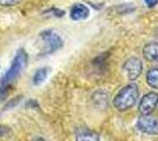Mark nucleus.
I'll list each match as a JSON object with an SVG mask.
<instances>
[{
	"mask_svg": "<svg viewBox=\"0 0 158 141\" xmlns=\"http://www.w3.org/2000/svg\"><path fill=\"white\" fill-rule=\"evenodd\" d=\"M137 128L144 134L158 135V118L150 114H142L137 120Z\"/></svg>",
	"mask_w": 158,
	"mask_h": 141,
	"instance_id": "obj_4",
	"label": "nucleus"
},
{
	"mask_svg": "<svg viewBox=\"0 0 158 141\" xmlns=\"http://www.w3.org/2000/svg\"><path fill=\"white\" fill-rule=\"evenodd\" d=\"M146 82L151 88L158 89V68H151L146 73Z\"/></svg>",
	"mask_w": 158,
	"mask_h": 141,
	"instance_id": "obj_10",
	"label": "nucleus"
},
{
	"mask_svg": "<svg viewBox=\"0 0 158 141\" xmlns=\"http://www.w3.org/2000/svg\"><path fill=\"white\" fill-rule=\"evenodd\" d=\"M11 131L6 127V126H0V138H2V136H5L6 134H8Z\"/></svg>",
	"mask_w": 158,
	"mask_h": 141,
	"instance_id": "obj_15",
	"label": "nucleus"
},
{
	"mask_svg": "<svg viewBox=\"0 0 158 141\" xmlns=\"http://www.w3.org/2000/svg\"><path fill=\"white\" fill-rule=\"evenodd\" d=\"M40 38L44 42V49H43L44 54H52L53 52L63 47V39L54 31L51 29L44 31L40 33Z\"/></svg>",
	"mask_w": 158,
	"mask_h": 141,
	"instance_id": "obj_3",
	"label": "nucleus"
},
{
	"mask_svg": "<svg viewBox=\"0 0 158 141\" xmlns=\"http://www.w3.org/2000/svg\"><path fill=\"white\" fill-rule=\"evenodd\" d=\"M32 141H46L45 139H43V138H34Z\"/></svg>",
	"mask_w": 158,
	"mask_h": 141,
	"instance_id": "obj_17",
	"label": "nucleus"
},
{
	"mask_svg": "<svg viewBox=\"0 0 158 141\" xmlns=\"http://www.w3.org/2000/svg\"><path fill=\"white\" fill-rule=\"evenodd\" d=\"M19 2L20 0H0V6H14Z\"/></svg>",
	"mask_w": 158,
	"mask_h": 141,
	"instance_id": "obj_12",
	"label": "nucleus"
},
{
	"mask_svg": "<svg viewBox=\"0 0 158 141\" xmlns=\"http://www.w3.org/2000/svg\"><path fill=\"white\" fill-rule=\"evenodd\" d=\"M7 94H8V92L6 89V86H1L0 87V102L5 101V99L7 98Z\"/></svg>",
	"mask_w": 158,
	"mask_h": 141,
	"instance_id": "obj_13",
	"label": "nucleus"
},
{
	"mask_svg": "<svg viewBox=\"0 0 158 141\" xmlns=\"http://www.w3.org/2000/svg\"><path fill=\"white\" fill-rule=\"evenodd\" d=\"M144 2L148 7L152 8V7H155L158 4V0H144Z\"/></svg>",
	"mask_w": 158,
	"mask_h": 141,
	"instance_id": "obj_16",
	"label": "nucleus"
},
{
	"mask_svg": "<svg viewBox=\"0 0 158 141\" xmlns=\"http://www.w3.org/2000/svg\"><path fill=\"white\" fill-rule=\"evenodd\" d=\"M158 106V93L150 92L145 94L139 102V112L142 114H150Z\"/></svg>",
	"mask_w": 158,
	"mask_h": 141,
	"instance_id": "obj_6",
	"label": "nucleus"
},
{
	"mask_svg": "<svg viewBox=\"0 0 158 141\" xmlns=\"http://www.w3.org/2000/svg\"><path fill=\"white\" fill-rule=\"evenodd\" d=\"M47 13H53L52 14L53 17H63L65 12H64V11H61V10H56V8H52V10L47 11Z\"/></svg>",
	"mask_w": 158,
	"mask_h": 141,
	"instance_id": "obj_14",
	"label": "nucleus"
},
{
	"mask_svg": "<svg viewBox=\"0 0 158 141\" xmlns=\"http://www.w3.org/2000/svg\"><path fill=\"white\" fill-rule=\"evenodd\" d=\"M27 61H28V55L25 52V49L20 48L14 57L11 67L8 68V71L4 74L2 79H1V82H0L1 86H7V85H10L13 81L17 80L21 75L23 71L26 68Z\"/></svg>",
	"mask_w": 158,
	"mask_h": 141,
	"instance_id": "obj_2",
	"label": "nucleus"
},
{
	"mask_svg": "<svg viewBox=\"0 0 158 141\" xmlns=\"http://www.w3.org/2000/svg\"><path fill=\"white\" fill-rule=\"evenodd\" d=\"M89 15H90V10H89V7L85 6L84 4H76V5L71 8V12H70L71 19L76 21L84 20Z\"/></svg>",
	"mask_w": 158,
	"mask_h": 141,
	"instance_id": "obj_7",
	"label": "nucleus"
},
{
	"mask_svg": "<svg viewBox=\"0 0 158 141\" xmlns=\"http://www.w3.org/2000/svg\"><path fill=\"white\" fill-rule=\"evenodd\" d=\"M123 71L125 72L129 80H137L143 72V62L138 58H130L124 62Z\"/></svg>",
	"mask_w": 158,
	"mask_h": 141,
	"instance_id": "obj_5",
	"label": "nucleus"
},
{
	"mask_svg": "<svg viewBox=\"0 0 158 141\" xmlns=\"http://www.w3.org/2000/svg\"><path fill=\"white\" fill-rule=\"evenodd\" d=\"M143 55L149 62H158V44L149 42L143 48Z\"/></svg>",
	"mask_w": 158,
	"mask_h": 141,
	"instance_id": "obj_8",
	"label": "nucleus"
},
{
	"mask_svg": "<svg viewBox=\"0 0 158 141\" xmlns=\"http://www.w3.org/2000/svg\"><path fill=\"white\" fill-rule=\"evenodd\" d=\"M76 141H100V136L91 129L79 128L76 133Z\"/></svg>",
	"mask_w": 158,
	"mask_h": 141,
	"instance_id": "obj_9",
	"label": "nucleus"
},
{
	"mask_svg": "<svg viewBox=\"0 0 158 141\" xmlns=\"http://www.w3.org/2000/svg\"><path fill=\"white\" fill-rule=\"evenodd\" d=\"M139 89L136 84L126 85L116 94L113 99V106L119 112H125L132 108L138 101Z\"/></svg>",
	"mask_w": 158,
	"mask_h": 141,
	"instance_id": "obj_1",
	"label": "nucleus"
},
{
	"mask_svg": "<svg viewBox=\"0 0 158 141\" xmlns=\"http://www.w3.org/2000/svg\"><path fill=\"white\" fill-rule=\"evenodd\" d=\"M47 75H48V68H46V67L39 68V69L34 73V75H33V84H34L35 86L41 85L44 81L46 80Z\"/></svg>",
	"mask_w": 158,
	"mask_h": 141,
	"instance_id": "obj_11",
	"label": "nucleus"
}]
</instances>
